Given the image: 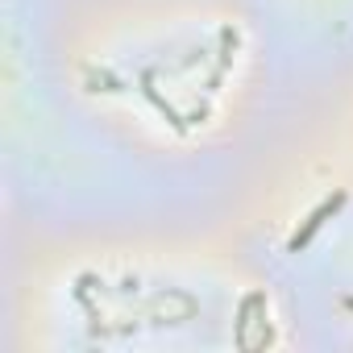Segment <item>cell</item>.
I'll list each match as a JSON object with an SVG mask.
<instances>
[{
	"instance_id": "1",
	"label": "cell",
	"mask_w": 353,
	"mask_h": 353,
	"mask_svg": "<svg viewBox=\"0 0 353 353\" xmlns=\"http://www.w3.org/2000/svg\"><path fill=\"white\" fill-rule=\"evenodd\" d=\"M341 204H345V192L328 196V200H324V204H320V208H316V212H312L307 221H303V229H299V233H295V237L287 241V250H291V254H299V250H303V245H307V241H312V237L320 233V225H324L328 216H336V208H341Z\"/></svg>"
},
{
	"instance_id": "2",
	"label": "cell",
	"mask_w": 353,
	"mask_h": 353,
	"mask_svg": "<svg viewBox=\"0 0 353 353\" xmlns=\"http://www.w3.org/2000/svg\"><path fill=\"white\" fill-rule=\"evenodd\" d=\"M345 307H349V312H353V299H345Z\"/></svg>"
}]
</instances>
